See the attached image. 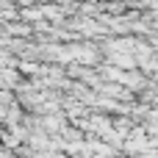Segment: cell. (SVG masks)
<instances>
[{
	"mask_svg": "<svg viewBox=\"0 0 158 158\" xmlns=\"http://www.w3.org/2000/svg\"><path fill=\"white\" fill-rule=\"evenodd\" d=\"M147 147H150V144H147L144 133H133V136L128 139V144H125L128 153H142V150H147Z\"/></svg>",
	"mask_w": 158,
	"mask_h": 158,
	"instance_id": "6da1fadb",
	"label": "cell"
}]
</instances>
